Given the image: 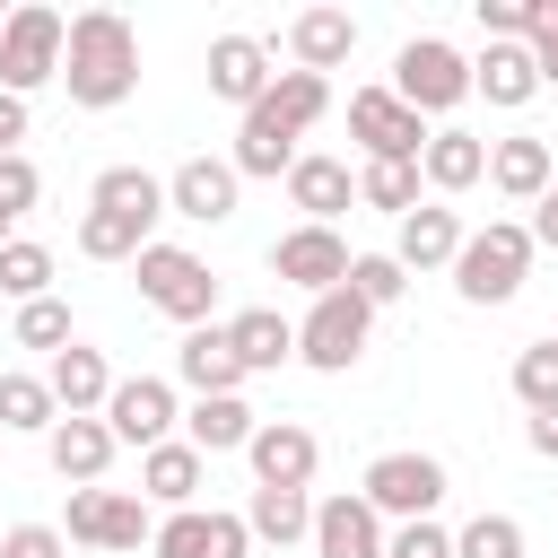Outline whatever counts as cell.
Segmentation results:
<instances>
[{
	"mask_svg": "<svg viewBox=\"0 0 558 558\" xmlns=\"http://www.w3.org/2000/svg\"><path fill=\"white\" fill-rule=\"evenodd\" d=\"M61 87H70V105H87V113H113V105L140 87V35H131L122 9H78V17H70Z\"/></svg>",
	"mask_w": 558,
	"mask_h": 558,
	"instance_id": "obj_1",
	"label": "cell"
},
{
	"mask_svg": "<svg viewBox=\"0 0 558 558\" xmlns=\"http://www.w3.org/2000/svg\"><path fill=\"white\" fill-rule=\"evenodd\" d=\"M532 253H541V244H532L523 218H488V227L453 253V296H462V305H514Z\"/></svg>",
	"mask_w": 558,
	"mask_h": 558,
	"instance_id": "obj_2",
	"label": "cell"
},
{
	"mask_svg": "<svg viewBox=\"0 0 558 558\" xmlns=\"http://www.w3.org/2000/svg\"><path fill=\"white\" fill-rule=\"evenodd\" d=\"M61 52H70V17H61V9L26 0V9L0 17V87H9V96L52 87V78H61Z\"/></svg>",
	"mask_w": 558,
	"mask_h": 558,
	"instance_id": "obj_3",
	"label": "cell"
},
{
	"mask_svg": "<svg viewBox=\"0 0 558 558\" xmlns=\"http://www.w3.org/2000/svg\"><path fill=\"white\" fill-rule=\"evenodd\" d=\"M131 270H140V296H148L166 323H183V331L209 323V305H218V270H209L192 244H148Z\"/></svg>",
	"mask_w": 558,
	"mask_h": 558,
	"instance_id": "obj_4",
	"label": "cell"
},
{
	"mask_svg": "<svg viewBox=\"0 0 558 558\" xmlns=\"http://www.w3.org/2000/svg\"><path fill=\"white\" fill-rule=\"evenodd\" d=\"M61 541H78V549H113V558H131V549H148V541H157V514H148V497H131V488H70V514H61Z\"/></svg>",
	"mask_w": 558,
	"mask_h": 558,
	"instance_id": "obj_5",
	"label": "cell"
},
{
	"mask_svg": "<svg viewBox=\"0 0 558 558\" xmlns=\"http://www.w3.org/2000/svg\"><path fill=\"white\" fill-rule=\"evenodd\" d=\"M366 331H375V305H366L357 288H331V296H314V314L296 323V357H305L314 375H349V366L366 357Z\"/></svg>",
	"mask_w": 558,
	"mask_h": 558,
	"instance_id": "obj_6",
	"label": "cell"
},
{
	"mask_svg": "<svg viewBox=\"0 0 558 558\" xmlns=\"http://www.w3.org/2000/svg\"><path fill=\"white\" fill-rule=\"evenodd\" d=\"M445 462L436 453H375L366 462V480H357V497L384 514V523H427L436 506H445Z\"/></svg>",
	"mask_w": 558,
	"mask_h": 558,
	"instance_id": "obj_7",
	"label": "cell"
},
{
	"mask_svg": "<svg viewBox=\"0 0 558 558\" xmlns=\"http://www.w3.org/2000/svg\"><path fill=\"white\" fill-rule=\"evenodd\" d=\"M392 96H401L410 113H453V105L471 96V61H462L445 35H410V44L392 52Z\"/></svg>",
	"mask_w": 558,
	"mask_h": 558,
	"instance_id": "obj_8",
	"label": "cell"
},
{
	"mask_svg": "<svg viewBox=\"0 0 558 558\" xmlns=\"http://www.w3.org/2000/svg\"><path fill=\"white\" fill-rule=\"evenodd\" d=\"M349 140L366 148V166H418L427 157V113H410L392 87H357L349 96Z\"/></svg>",
	"mask_w": 558,
	"mask_h": 558,
	"instance_id": "obj_9",
	"label": "cell"
},
{
	"mask_svg": "<svg viewBox=\"0 0 558 558\" xmlns=\"http://www.w3.org/2000/svg\"><path fill=\"white\" fill-rule=\"evenodd\" d=\"M105 427H113V445H174V427H183V401H174V384L166 375H122L113 384V401H105Z\"/></svg>",
	"mask_w": 558,
	"mask_h": 558,
	"instance_id": "obj_10",
	"label": "cell"
},
{
	"mask_svg": "<svg viewBox=\"0 0 558 558\" xmlns=\"http://www.w3.org/2000/svg\"><path fill=\"white\" fill-rule=\"evenodd\" d=\"M349 244H340V227H288L279 244H270V270L288 279V288H305V296H331V288H349Z\"/></svg>",
	"mask_w": 558,
	"mask_h": 558,
	"instance_id": "obj_11",
	"label": "cell"
},
{
	"mask_svg": "<svg viewBox=\"0 0 558 558\" xmlns=\"http://www.w3.org/2000/svg\"><path fill=\"white\" fill-rule=\"evenodd\" d=\"M244 462H253V488H305L314 462H323V436L305 418H262L253 445H244Z\"/></svg>",
	"mask_w": 558,
	"mask_h": 558,
	"instance_id": "obj_12",
	"label": "cell"
},
{
	"mask_svg": "<svg viewBox=\"0 0 558 558\" xmlns=\"http://www.w3.org/2000/svg\"><path fill=\"white\" fill-rule=\"evenodd\" d=\"M148 549L157 558H253V523L244 514H218V506H183V514L157 523Z\"/></svg>",
	"mask_w": 558,
	"mask_h": 558,
	"instance_id": "obj_13",
	"label": "cell"
},
{
	"mask_svg": "<svg viewBox=\"0 0 558 558\" xmlns=\"http://www.w3.org/2000/svg\"><path fill=\"white\" fill-rule=\"evenodd\" d=\"M235 192H244V174H235L227 157H183V166L166 174V209L192 218V227H227V218H235Z\"/></svg>",
	"mask_w": 558,
	"mask_h": 558,
	"instance_id": "obj_14",
	"label": "cell"
},
{
	"mask_svg": "<svg viewBox=\"0 0 558 558\" xmlns=\"http://www.w3.org/2000/svg\"><path fill=\"white\" fill-rule=\"evenodd\" d=\"M384 514L357 497V488H340V497H314V558H384Z\"/></svg>",
	"mask_w": 558,
	"mask_h": 558,
	"instance_id": "obj_15",
	"label": "cell"
},
{
	"mask_svg": "<svg viewBox=\"0 0 558 558\" xmlns=\"http://www.w3.org/2000/svg\"><path fill=\"white\" fill-rule=\"evenodd\" d=\"M270 78H279V70H270V44H262V35H218V44H209V96H218V105L253 113V105L270 96Z\"/></svg>",
	"mask_w": 558,
	"mask_h": 558,
	"instance_id": "obj_16",
	"label": "cell"
},
{
	"mask_svg": "<svg viewBox=\"0 0 558 558\" xmlns=\"http://www.w3.org/2000/svg\"><path fill=\"white\" fill-rule=\"evenodd\" d=\"M44 384H52V401H61V418H105V401H113V366H105V349H87V340H70L52 366H44Z\"/></svg>",
	"mask_w": 558,
	"mask_h": 558,
	"instance_id": "obj_17",
	"label": "cell"
},
{
	"mask_svg": "<svg viewBox=\"0 0 558 558\" xmlns=\"http://www.w3.org/2000/svg\"><path fill=\"white\" fill-rule=\"evenodd\" d=\"M462 244H471V227H462L445 201H418V209L401 218V235H392V262H401V270H453Z\"/></svg>",
	"mask_w": 558,
	"mask_h": 558,
	"instance_id": "obj_18",
	"label": "cell"
},
{
	"mask_svg": "<svg viewBox=\"0 0 558 558\" xmlns=\"http://www.w3.org/2000/svg\"><path fill=\"white\" fill-rule=\"evenodd\" d=\"M174 375L192 384V401H218V392H244V357H235V340H227V323H201V331H183V349H174Z\"/></svg>",
	"mask_w": 558,
	"mask_h": 558,
	"instance_id": "obj_19",
	"label": "cell"
},
{
	"mask_svg": "<svg viewBox=\"0 0 558 558\" xmlns=\"http://www.w3.org/2000/svg\"><path fill=\"white\" fill-rule=\"evenodd\" d=\"M471 96H488L497 113H523V105L541 96V61H532V44H480V61H471Z\"/></svg>",
	"mask_w": 558,
	"mask_h": 558,
	"instance_id": "obj_20",
	"label": "cell"
},
{
	"mask_svg": "<svg viewBox=\"0 0 558 558\" xmlns=\"http://www.w3.org/2000/svg\"><path fill=\"white\" fill-rule=\"evenodd\" d=\"M288 201L305 209V227H331V218L357 201V174H349V157H323V148H305V157L288 166Z\"/></svg>",
	"mask_w": 558,
	"mask_h": 558,
	"instance_id": "obj_21",
	"label": "cell"
},
{
	"mask_svg": "<svg viewBox=\"0 0 558 558\" xmlns=\"http://www.w3.org/2000/svg\"><path fill=\"white\" fill-rule=\"evenodd\" d=\"M201 480H209V453H192L183 436H174V445H148V453H140V497H148V506H166V514L201 506Z\"/></svg>",
	"mask_w": 558,
	"mask_h": 558,
	"instance_id": "obj_22",
	"label": "cell"
},
{
	"mask_svg": "<svg viewBox=\"0 0 558 558\" xmlns=\"http://www.w3.org/2000/svg\"><path fill=\"white\" fill-rule=\"evenodd\" d=\"M288 52H296V70H340L349 52H357V17L349 9H296L288 17Z\"/></svg>",
	"mask_w": 558,
	"mask_h": 558,
	"instance_id": "obj_23",
	"label": "cell"
},
{
	"mask_svg": "<svg viewBox=\"0 0 558 558\" xmlns=\"http://www.w3.org/2000/svg\"><path fill=\"white\" fill-rule=\"evenodd\" d=\"M418 174H427V192H471V183H488V140L462 131V122H445V131L427 140Z\"/></svg>",
	"mask_w": 558,
	"mask_h": 558,
	"instance_id": "obj_24",
	"label": "cell"
},
{
	"mask_svg": "<svg viewBox=\"0 0 558 558\" xmlns=\"http://www.w3.org/2000/svg\"><path fill=\"white\" fill-rule=\"evenodd\" d=\"M488 183H497L506 201H541V192L558 183V166H549V140H532V131H514V140H488Z\"/></svg>",
	"mask_w": 558,
	"mask_h": 558,
	"instance_id": "obj_25",
	"label": "cell"
},
{
	"mask_svg": "<svg viewBox=\"0 0 558 558\" xmlns=\"http://www.w3.org/2000/svg\"><path fill=\"white\" fill-rule=\"evenodd\" d=\"M227 340H235L244 375H279V366L296 357V323H288L279 305H244V314L227 323Z\"/></svg>",
	"mask_w": 558,
	"mask_h": 558,
	"instance_id": "obj_26",
	"label": "cell"
},
{
	"mask_svg": "<svg viewBox=\"0 0 558 558\" xmlns=\"http://www.w3.org/2000/svg\"><path fill=\"white\" fill-rule=\"evenodd\" d=\"M253 427H262V418H253L244 392H218V401H192V410H183V445H192V453H244Z\"/></svg>",
	"mask_w": 558,
	"mask_h": 558,
	"instance_id": "obj_27",
	"label": "cell"
},
{
	"mask_svg": "<svg viewBox=\"0 0 558 558\" xmlns=\"http://www.w3.org/2000/svg\"><path fill=\"white\" fill-rule=\"evenodd\" d=\"M44 453H52V471H61L70 488H96L105 462H113V427H105V418H61V427L44 436Z\"/></svg>",
	"mask_w": 558,
	"mask_h": 558,
	"instance_id": "obj_28",
	"label": "cell"
},
{
	"mask_svg": "<svg viewBox=\"0 0 558 558\" xmlns=\"http://www.w3.org/2000/svg\"><path fill=\"white\" fill-rule=\"evenodd\" d=\"M296 157H305V148H296V131H288V122H270L262 105L235 122V148H227V166H235V174H279V183H288V166H296Z\"/></svg>",
	"mask_w": 558,
	"mask_h": 558,
	"instance_id": "obj_29",
	"label": "cell"
},
{
	"mask_svg": "<svg viewBox=\"0 0 558 558\" xmlns=\"http://www.w3.org/2000/svg\"><path fill=\"white\" fill-rule=\"evenodd\" d=\"M87 209H122V218H174L166 209V174H148V166H105L96 174V192H87Z\"/></svg>",
	"mask_w": 558,
	"mask_h": 558,
	"instance_id": "obj_30",
	"label": "cell"
},
{
	"mask_svg": "<svg viewBox=\"0 0 558 558\" xmlns=\"http://www.w3.org/2000/svg\"><path fill=\"white\" fill-rule=\"evenodd\" d=\"M244 523H253V541H270V549L314 541V497H305V488H253Z\"/></svg>",
	"mask_w": 558,
	"mask_h": 558,
	"instance_id": "obj_31",
	"label": "cell"
},
{
	"mask_svg": "<svg viewBox=\"0 0 558 558\" xmlns=\"http://www.w3.org/2000/svg\"><path fill=\"white\" fill-rule=\"evenodd\" d=\"M262 113H270V122H288V131L305 140V131L331 113V78H314V70H279V78H270V96H262Z\"/></svg>",
	"mask_w": 558,
	"mask_h": 558,
	"instance_id": "obj_32",
	"label": "cell"
},
{
	"mask_svg": "<svg viewBox=\"0 0 558 558\" xmlns=\"http://www.w3.org/2000/svg\"><path fill=\"white\" fill-rule=\"evenodd\" d=\"M148 244H157L148 218H122V209H87V218H78V253H87V262H140Z\"/></svg>",
	"mask_w": 558,
	"mask_h": 558,
	"instance_id": "obj_33",
	"label": "cell"
},
{
	"mask_svg": "<svg viewBox=\"0 0 558 558\" xmlns=\"http://www.w3.org/2000/svg\"><path fill=\"white\" fill-rule=\"evenodd\" d=\"M0 427H17V436H52L61 427V401H52V384L44 375H0Z\"/></svg>",
	"mask_w": 558,
	"mask_h": 558,
	"instance_id": "obj_34",
	"label": "cell"
},
{
	"mask_svg": "<svg viewBox=\"0 0 558 558\" xmlns=\"http://www.w3.org/2000/svg\"><path fill=\"white\" fill-rule=\"evenodd\" d=\"M0 296H17V305L52 296V244H35V235L0 244Z\"/></svg>",
	"mask_w": 558,
	"mask_h": 558,
	"instance_id": "obj_35",
	"label": "cell"
},
{
	"mask_svg": "<svg viewBox=\"0 0 558 558\" xmlns=\"http://www.w3.org/2000/svg\"><path fill=\"white\" fill-rule=\"evenodd\" d=\"M418 183H427L418 166H357V201L384 209V218H410L418 209Z\"/></svg>",
	"mask_w": 558,
	"mask_h": 558,
	"instance_id": "obj_36",
	"label": "cell"
},
{
	"mask_svg": "<svg viewBox=\"0 0 558 558\" xmlns=\"http://www.w3.org/2000/svg\"><path fill=\"white\" fill-rule=\"evenodd\" d=\"M514 401L523 410H558V340L514 349Z\"/></svg>",
	"mask_w": 558,
	"mask_h": 558,
	"instance_id": "obj_37",
	"label": "cell"
},
{
	"mask_svg": "<svg viewBox=\"0 0 558 558\" xmlns=\"http://www.w3.org/2000/svg\"><path fill=\"white\" fill-rule=\"evenodd\" d=\"M453 558H523V523L514 514H471L453 532Z\"/></svg>",
	"mask_w": 558,
	"mask_h": 558,
	"instance_id": "obj_38",
	"label": "cell"
},
{
	"mask_svg": "<svg viewBox=\"0 0 558 558\" xmlns=\"http://www.w3.org/2000/svg\"><path fill=\"white\" fill-rule=\"evenodd\" d=\"M17 349H44V357H61V349H70V305H61V296H35V305H17Z\"/></svg>",
	"mask_w": 558,
	"mask_h": 558,
	"instance_id": "obj_39",
	"label": "cell"
},
{
	"mask_svg": "<svg viewBox=\"0 0 558 558\" xmlns=\"http://www.w3.org/2000/svg\"><path fill=\"white\" fill-rule=\"evenodd\" d=\"M349 288H357V296H366V305L384 314V305H401V288H410V270H401L392 253H357V262H349Z\"/></svg>",
	"mask_w": 558,
	"mask_h": 558,
	"instance_id": "obj_40",
	"label": "cell"
},
{
	"mask_svg": "<svg viewBox=\"0 0 558 558\" xmlns=\"http://www.w3.org/2000/svg\"><path fill=\"white\" fill-rule=\"evenodd\" d=\"M44 201V174H35V157L17 148V157H0V218H26Z\"/></svg>",
	"mask_w": 558,
	"mask_h": 558,
	"instance_id": "obj_41",
	"label": "cell"
},
{
	"mask_svg": "<svg viewBox=\"0 0 558 558\" xmlns=\"http://www.w3.org/2000/svg\"><path fill=\"white\" fill-rule=\"evenodd\" d=\"M384 558H453V532H445L436 514H427V523H392Z\"/></svg>",
	"mask_w": 558,
	"mask_h": 558,
	"instance_id": "obj_42",
	"label": "cell"
},
{
	"mask_svg": "<svg viewBox=\"0 0 558 558\" xmlns=\"http://www.w3.org/2000/svg\"><path fill=\"white\" fill-rule=\"evenodd\" d=\"M0 558H70V541H61V523H9Z\"/></svg>",
	"mask_w": 558,
	"mask_h": 558,
	"instance_id": "obj_43",
	"label": "cell"
},
{
	"mask_svg": "<svg viewBox=\"0 0 558 558\" xmlns=\"http://www.w3.org/2000/svg\"><path fill=\"white\" fill-rule=\"evenodd\" d=\"M532 61H541V87H558V0H532Z\"/></svg>",
	"mask_w": 558,
	"mask_h": 558,
	"instance_id": "obj_44",
	"label": "cell"
},
{
	"mask_svg": "<svg viewBox=\"0 0 558 558\" xmlns=\"http://www.w3.org/2000/svg\"><path fill=\"white\" fill-rule=\"evenodd\" d=\"M26 122H35V113H26V96H9V87H0V157H17Z\"/></svg>",
	"mask_w": 558,
	"mask_h": 558,
	"instance_id": "obj_45",
	"label": "cell"
},
{
	"mask_svg": "<svg viewBox=\"0 0 558 558\" xmlns=\"http://www.w3.org/2000/svg\"><path fill=\"white\" fill-rule=\"evenodd\" d=\"M523 227H532V244H541V253H558V183L532 201V218H523Z\"/></svg>",
	"mask_w": 558,
	"mask_h": 558,
	"instance_id": "obj_46",
	"label": "cell"
},
{
	"mask_svg": "<svg viewBox=\"0 0 558 558\" xmlns=\"http://www.w3.org/2000/svg\"><path fill=\"white\" fill-rule=\"evenodd\" d=\"M523 445H532L541 462H558V410H532V418H523Z\"/></svg>",
	"mask_w": 558,
	"mask_h": 558,
	"instance_id": "obj_47",
	"label": "cell"
},
{
	"mask_svg": "<svg viewBox=\"0 0 558 558\" xmlns=\"http://www.w3.org/2000/svg\"><path fill=\"white\" fill-rule=\"evenodd\" d=\"M0 244H17V218H0Z\"/></svg>",
	"mask_w": 558,
	"mask_h": 558,
	"instance_id": "obj_48",
	"label": "cell"
},
{
	"mask_svg": "<svg viewBox=\"0 0 558 558\" xmlns=\"http://www.w3.org/2000/svg\"><path fill=\"white\" fill-rule=\"evenodd\" d=\"M549 340H558V331H549Z\"/></svg>",
	"mask_w": 558,
	"mask_h": 558,
	"instance_id": "obj_49",
	"label": "cell"
}]
</instances>
